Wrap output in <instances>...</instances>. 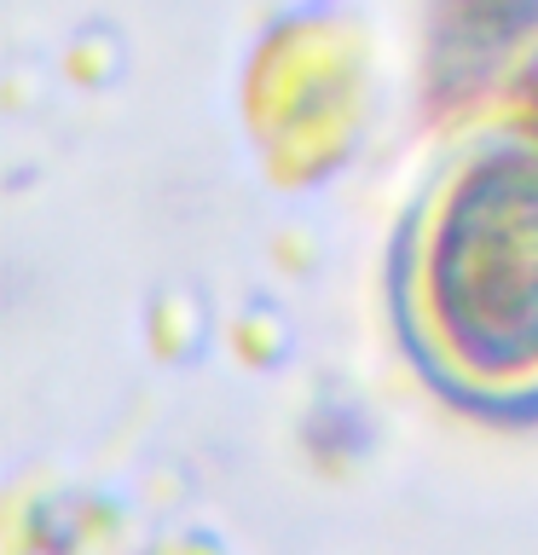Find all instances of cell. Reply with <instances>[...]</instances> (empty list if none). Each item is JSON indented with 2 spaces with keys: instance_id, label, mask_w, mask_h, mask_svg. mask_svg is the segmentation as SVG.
I'll return each mask as SVG.
<instances>
[{
  "instance_id": "cell-1",
  "label": "cell",
  "mask_w": 538,
  "mask_h": 555,
  "mask_svg": "<svg viewBox=\"0 0 538 555\" xmlns=\"http://www.w3.org/2000/svg\"><path fill=\"white\" fill-rule=\"evenodd\" d=\"M399 353L451 411L538 423V128L492 121L451 145L388 249Z\"/></svg>"
}]
</instances>
